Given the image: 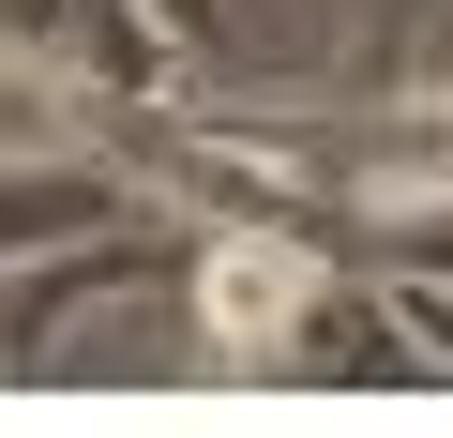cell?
<instances>
[{
    "label": "cell",
    "mask_w": 453,
    "mask_h": 438,
    "mask_svg": "<svg viewBox=\"0 0 453 438\" xmlns=\"http://www.w3.org/2000/svg\"><path fill=\"white\" fill-rule=\"evenodd\" d=\"M196 333L242 378H423V318L363 303L303 227H196Z\"/></svg>",
    "instance_id": "obj_1"
},
{
    "label": "cell",
    "mask_w": 453,
    "mask_h": 438,
    "mask_svg": "<svg viewBox=\"0 0 453 438\" xmlns=\"http://www.w3.org/2000/svg\"><path fill=\"white\" fill-rule=\"evenodd\" d=\"M166 242H181V227H76V242H16V257H0V378H61V333H76L91 303L151 288V273H166Z\"/></svg>",
    "instance_id": "obj_2"
},
{
    "label": "cell",
    "mask_w": 453,
    "mask_h": 438,
    "mask_svg": "<svg viewBox=\"0 0 453 438\" xmlns=\"http://www.w3.org/2000/svg\"><path fill=\"white\" fill-rule=\"evenodd\" d=\"M76 227H121V166L0 151V257H16V242H76Z\"/></svg>",
    "instance_id": "obj_3"
}]
</instances>
